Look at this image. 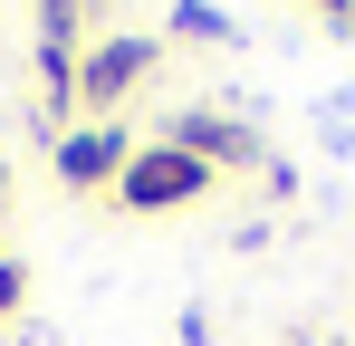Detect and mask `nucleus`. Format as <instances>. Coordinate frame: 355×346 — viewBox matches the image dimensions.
<instances>
[{
    "instance_id": "7",
    "label": "nucleus",
    "mask_w": 355,
    "mask_h": 346,
    "mask_svg": "<svg viewBox=\"0 0 355 346\" xmlns=\"http://www.w3.org/2000/svg\"><path fill=\"white\" fill-rule=\"evenodd\" d=\"M307 10H346V0H307Z\"/></svg>"
},
{
    "instance_id": "9",
    "label": "nucleus",
    "mask_w": 355,
    "mask_h": 346,
    "mask_svg": "<svg viewBox=\"0 0 355 346\" xmlns=\"http://www.w3.org/2000/svg\"><path fill=\"white\" fill-rule=\"evenodd\" d=\"M87 10H96V0H87Z\"/></svg>"
},
{
    "instance_id": "5",
    "label": "nucleus",
    "mask_w": 355,
    "mask_h": 346,
    "mask_svg": "<svg viewBox=\"0 0 355 346\" xmlns=\"http://www.w3.org/2000/svg\"><path fill=\"white\" fill-rule=\"evenodd\" d=\"M173 39H211V49H240V19H221L211 0H173Z\"/></svg>"
},
{
    "instance_id": "6",
    "label": "nucleus",
    "mask_w": 355,
    "mask_h": 346,
    "mask_svg": "<svg viewBox=\"0 0 355 346\" xmlns=\"http://www.w3.org/2000/svg\"><path fill=\"white\" fill-rule=\"evenodd\" d=\"M19 298H29V270H19V260H10V250H0V318H10V308H19Z\"/></svg>"
},
{
    "instance_id": "1",
    "label": "nucleus",
    "mask_w": 355,
    "mask_h": 346,
    "mask_svg": "<svg viewBox=\"0 0 355 346\" xmlns=\"http://www.w3.org/2000/svg\"><path fill=\"white\" fill-rule=\"evenodd\" d=\"M202 192H211V164H192V154L164 145V135L135 145V164L116 173V202H125V212H182V202H202Z\"/></svg>"
},
{
    "instance_id": "2",
    "label": "nucleus",
    "mask_w": 355,
    "mask_h": 346,
    "mask_svg": "<svg viewBox=\"0 0 355 346\" xmlns=\"http://www.w3.org/2000/svg\"><path fill=\"white\" fill-rule=\"evenodd\" d=\"M154 58H164V49L135 39V29H125V39H96V49H77V106H96L106 125H116V106L154 77Z\"/></svg>"
},
{
    "instance_id": "4",
    "label": "nucleus",
    "mask_w": 355,
    "mask_h": 346,
    "mask_svg": "<svg viewBox=\"0 0 355 346\" xmlns=\"http://www.w3.org/2000/svg\"><path fill=\"white\" fill-rule=\"evenodd\" d=\"M49 164H58L67 192H116V173L135 164V145H125V125H67L49 145Z\"/></svg>"
},
{
    "instance_id": "3",
    "label": "nucleus",
    "mask_w": 355,
    "mask_h": 346,
    "mask_svg": "<svg viewBox=\"0 0 355 346\" xmlns=\"http://www.w3.org/2000/svg\"><path fill=\"white\" fill-rule=\"evenodd\" d=\"M164 145H182L192 164H250V173H269V145H259V125H240V115H211V106H182L173 125H164Z\"/></svg>"
},
{
    "instance_id": "8",
    "label": "nucleus",
    "mask_w": 355,
    "mask_h": 346,
    "mask_svg": "<svg viewBox=\"0 0 355 346\" xmlns=\"http://www.w3.org/2000/svg\"><path fill=\"white\" fill-rule=\"evenodd\" d=\"M0 202H10V173H0Z\"/></svg>"
}]
</instances>
